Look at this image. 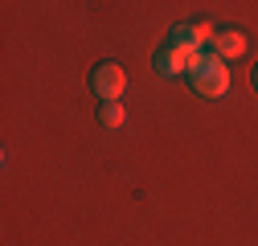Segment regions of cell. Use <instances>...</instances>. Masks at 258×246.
<instances>
[{"label":"cell","instance_id":"obj_1","mask_svg":"<svg viewBox=\"0 0 258 246\" xmlns=\"http://www.w3.org/2000/svg\"><path fill=\"white\" fill-rule=\"evenodd\" d=\"M188 82H192V90H197V95L221 99L225 90H230V70H225V57H217L213 49H205V53H201V66L188 74Z\"/></svg>","mask_w":258,"mask_h":246},{"label":"cell","instance_id":"obj_2","mask_svg":"<svg viewBox=\"0 0 258 246\" xmlns=\"http://www.w3.org/2000/svg\"><path fill=\"white\" fill-rule=\"evenodd\" d=\"M201 53H205V49L188 53V49H180V45L164 41V45L152 53V66H156V74H164V78H180V74H192V70L201 66Z\"/></svg>","mask_w":258,"mask_h":246},{"label":"cell","instance_id":"obj_3","mask_svg":"<svg viewBox=\"0 0 258 246\" xmlns=\"http://www.w3.org/2000/svg\"><path fill=\"white\" fill-rule=\"evenodd\" d=\"M123 90H127V74L119 61H99L90 70V95H99L103 103H119Z\"/></svg>","mask_w":258,"mask_h":246},{"label":"cell","instance_id":"obj_4","mask_svg":"<svg viewBox=\"0 0 258 246\" xmlns=\"http://www.w3.org/2000/svg\"><path fill=\"white\" fill-rule=\"evenodd\" d=\"M213 33H217V29H213V25H205V21H180V25H172V29H168V41H172V45H180V49H188V53H197L201 45H209V41H213Z\"/></svg>","mask_w":258,"mask_h":246},{"label":"cell","instance_id":"obj_5","mask_svg":"<svg viewBox=\"0 0 258 246\" xmlns=\"http://www.w3.org/2000/svg\"><path fill=\"white\" fill-rule=\"evenodd\" d=\"M209 49H213L217 57H242V53H246V33H242V29H230V25H225V29H217V33H213Z\"/></svg>","mask_w":258,"mask_h":246},{"label":"cell","instance_id":"obj_6","mask_svg":"<svg viewBox=\"0 0 258 246\" xmlns=\"http://www.w3.org/2000/svg\"><path fill=\"white\" fill-rule=\"evenodd\" d=\"M123 119H127V111L119 103H103L99 107V123H103V128H123Z\"/></svg>","mask_w":258,"mask_h":246},{"label":"cell","instance_id":"obj_7","mask_svg":"<svg viewBox=\"0 0 258 246\" xmlns=\"http://www.w3.org/2000/svg\"><path fill=\"white\" fill-rule=\"evenodd\" d=\"M250 82H254V90H258V61H254V74H250Z\"/></svg>","mask_w":258,"mask_h":246}]
</instances>
